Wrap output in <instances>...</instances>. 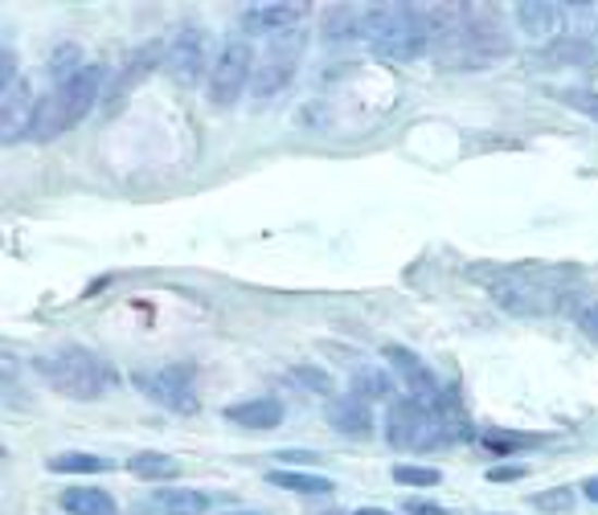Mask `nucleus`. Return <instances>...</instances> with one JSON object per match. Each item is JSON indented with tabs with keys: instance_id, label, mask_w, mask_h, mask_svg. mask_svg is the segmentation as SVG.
<instances>
[{
	"instance_id": "2eb2a0df",
	"label": "nucleus",
	"mask_w": 598,
	"mask_h": 515,
	"mask_svg": "<svg viewBox=\"0 0 598 515\" xmlns=\"http://www.w3.org/2000/svg\"><path fill=\"white\" fill-rule=\"evenodd\" d=\"M328 426L344 438H369L374 433V405L349 393V397L328 405Z\"/></svg>"
},
{
	"instance_id": "7c9ffc66",
	"label": "nucleus",
	"mask_w": 598,
	"mask_h": 515,
	"mask_svg": "<svg viewBox=\"0 0 598 515\" xmlns=\"http://www.w3.org/2000/svg\"><path fill=\"white\" fill-rule=\"evenodd\" d=\"M516 479H525L521 466H492V470H488V482H516Z\"/></svg>"
},
{
	"instance_id": "1a4fd4ad",
	"label": "nucleus",
	"mask_w": 598,
	"mask_h": 515,
	"mask_svg": "<svg viewBox=\"0 0 598 515\" xmlns=\"http://www.w3.org/2000/svg\"><path fill=\"white\" fill-rule=\"evenodd\" d=\"M164 70L172 74V83L181 86H197L202 83V74H206V62H209V34L206 29H197V25H185V29H176L169 46H164Z\"/></svg>"
},
{
	"instance_id": "423d86ee",
	"label": "nucleus",
	"mask_w": 598,
	"mask_h": 515,
	"mask_svg": "<svg viewBox=\"0 0 598 515\" xmlns=\"http://www.w3.org/2000/svg\"><path fill=\"white\" fill-rule=\"evenodd\" d=\"M304 50H308L304 29H291V34L267 41V50L258 53L255 62V83H251V99H255L258 107H267V102L279 99V95L288 90L300 62H304Z\"/></svg>"
},
{
	"instance_id": "ddd939ff",
	"label": "nucleus",
	"mask_w": 598,
	"mask_h": 515,
	"mask_svg": "<svg viewBox=\"0 0 598 515\" xmlns=\"http://www.w3.org/2000/svg\"><path fill=\"white\" fill-rule=\"evenodd\" d=\"M496 303L513 316H549L558 311V295L546 283H525V279H504L500 286H492Z\"/></svg>"
},
{
	"instance_id": "6e6552de",
	"label": "nucleus",
	"mask_w": 598,
	"mask_h": 515,
	"mask_svg": "<svg viewBox=\"0 0 598 515\" xmlns=\"http://www.w3.org/2000/svg\"><path fill=\"white\" fill-rule=\"evenodd\" d=\"M136 389L148 401H156L160 409L181 417H193L202 409V397H197V384H193V372L181 365H164V368H148V372H136L132 377Z\"/></svg>"
},
{
	"instance_id": "dca6fc26",
	"label": "nucleus",
	"mask_w": 598,
	"mask_h": 515,
	"mask_svg": "<svg viewBox=\"0 0 598 515\" xmlns=\"http://www.w3.org/2000/svg\"><path fill=\"white\" fill-rule=\"evenodd\" d=\"M225 421H234L242 430H274V426H283V405L274 397L234 401V405L225 409Z\"/></svg>"
},
{
	"instance_id": "f3484780",
	"label": "nucleus",
	"mask_w": 598,
	"mask_h": 515,
	"mask_svg": "<svg viewBox=\"0 0 598 515\" xmlns=\"http://www.w3.org/2000/svg\"><path fill=\"white\" fill-rule=\"evenodd\" d=\"M58 503H62V512H70V515H115L120 512L115 499L107 495V491H99V487H66V491L58 495Z\"/></svg>"
},
{
	"instance_id": "5701e85b",
	"label": "nucleus",
	"mask_w": 598,
	"mask_h": 515,
	"mask_svg": "<svg viewBox=\"0 0 598 515\" xmlns=\"http://www.w3.org/2000/svg\"><path fill=\"white\" fill-rule=\"evenodd\" d=\"M393 393V377L386 372V368H357L353 372V397L361 401H386Z\"/></svg>"
},
{
	"instance_id": "6ab92c4d",
	"label": "nucleus",
	"mask_w": 598,
	"mask_h": 515,
	"mask_svg": "<svg viewBox=\"0 0 598 515\" xmlns=\"http://www.w3.org/2000/svg\"><path fill=\"white\" fill-rule=\"evenodd\" d=\"M513 13H516V25L529 37H549L558 29V9H553L549 0H521Z\"/></svg>"
},
{
	"instance_id": "f8f14e48",
	"label": "nucleus",
	"mask_w": 598,
	"mask_h": 515,
	"mask_svg": "<svg viewBox=\"0 0 598 515\" xmlns=\"http://www.w3.org/2000/svg\"><path fill=\"white\" fill-rule=\"evenodd\" d=\"M308 17V4L304 0H274V4H251L242 13V29L246 34H267L283 37L291 29H300V21Z\"/></svg>"
},
{
	"instance_id": "393cba45",
	"label": "nucleus",
	"mask_w": 598,
	"mask_h": 515,
	"mask_svg": "<svg viewBox=\"0 0 598 515\" xmlns=\"http://www.w3.org/2000/svg\"><path fill=\"white\" fill-rule=\"evenodd\" d=\"M546 62L549 66H582V62H590V46L586 41H553L546 50Z\"/></svg>"
},
{
	"instance_id": "7ed1b4c3",
	"label": "nucleus",
	"mask_w": 598,
	"mask_h": 515,
	"mask_svg": "<svg viewBox=\"0 0 598 515\" xmlns=\"http://www.w3.org/2000/svg\"><path fill=\"white\" fill-rule=\"evenodd\" d=\"M37 372H41V381L50 384L58 397L70 401H99L115 384V368L107 365L99 352L78 348V344L37 356Z\"/></svg>"
},
{
	"instance_id": "f03ea898",
	"label": "nucleus",
	"mask_w": 598,
	"mask_h": 515,
	"mask_svg": "<svg viewBox=\"0 0 598 515\" xmlns=\"http://www.w3.org/2000/svg\"><path fill=\"white\" fill-rule=\"evenodd\" d=\"M361 37H365L369 50L381 53V58H393V62H414V58H423L430 50L427 13L418 4H398V0L365 9Z\"/></svg>"
},
{
	"instance_id": "9b49d317",
	"label": "nucleus",
	"mask_w": 598,
	"mask_h": 515,
	"mask_svg": "<svg viewBox=\"0 0 598 515\" xmlns=\"http://www.w3.org/2000/svg\"><path fill=\"white\" fill-rule=\"evenodd\" d=\"M37 107H41V99H37L29 78H17L13 86H4V95H0V119H4L0 144H4V148H9L13 139H21V135H29V127H34L37 119Z\"/></svg>"
},
{
	"instance_id": "72a5a7b5",
	"label": "nucleus",
	"mask_w": 598,
	"mask_h": 515,
	"mask_svg": "<svg viewBox=\"0 0 598 515\" xmlns=\"http://www.w3.org/2000/svg\"><path fill=\"white\" fill-rule=\"evenodd\" d=\"M353 515H393V512H381V507H361V512H353Z\"/></svg>"
},
{
	"instance_id": "bb28decb",
	"label": "nucleus",
	"mask_w": 598,
	"mask_h": 515,
	"mask_svg": "<svg viewBox=\"0 0 598 515\" xmlns=\"http://www.w3.org/2000/svg\"><path fill=\"white\" fill-rule=\"evenodd\" d=\"M553 99L565 102V107H574V111H582L586 119H595L598 123V90H590V86H570V90H553Z\"/></svg>"
},
{
	"instance_id": "c756f323",
	"label": "nucleus",
	"mask_w": 598,
	"mask_h": 515,
	"mask_svg": "<svg viewBox=\"0 0 598 515\" xmlns=\"http://www.w3.org/2000/svg\"><path fill=\"white\" fill-rule=\"evenodd\" d=\"M578 328L598 344V303H586V307H582V311H578Z\"/></svg>"
},
{
	"instance_id": "a878e982",
	"label": "nucleus",
	"mask_w": 598,
	"mask_h": 515,
	"mask_svg": "<svg viewBox=\"0 0 598 515\" xmlns=\"http://www.w3.org/2000/svg\"><path fill=\"white\" fill-rule=\"evenodd\" d=\"M546 438L537 433H504V430H488L484 433V446L496 450V454H513V450H525V446H541Z\"/></svg>"
},
{
	"instance_id": "f257e3e1",
	"label": "nucleus",
	"mask_w": 598,
	"mask_h": 515,
	"mask_svg": "<svg viewBox=\"0 0 598 515\" xmlns=\"http://www.w3.org/2000/svg\"><path fill=\"white\" fill-rule=\"evenodd\" d=\"M427 25L430 50L447 70L496 66L513 53L504 21H496L488 4H439V9H427Z\"/></svg>"
},
{
	"instance_id": "aec40b11",
	"label": "nucleus",
	"mask_w": 598,
	"mask_h": 515,
	"mask_svg": "<svg viewBox=\"0 0 598 515\" xmlns=\"http://www.w3.org/2000/svg\"><path fill=\"white\" fill-rule=\"evenodd\" d=\"M361 17L365 13H357L353 4H328L325 9V41L328 46H337V41H353V37H361Z\"/></svg>"
},
{
	"instance_id": "20e7f679",
	"label": "nucleus",
	"mask_w": 598,
	"mask_h": 515,
	"mask_svg": "<svg viewBox=\"0 0 598 515\" xmlns=\"http://www.w3.org/2000/svg\"><path fill=\"white\" fill-rule=\"evenodd\" d=\"M99 90H103V66H86V70H78L74 78L58 83L50 95L41 99V107H37L29 139L50 144L58 135H66L70 127H78V123L90 115V107L99 102Z\"/></svg>"
},
{
	"instance_id": "0eeeda50",
	"label": "nucleus",
	"mask_w": 598,
	"mask_h": 515,
	"mask_svg": "<svg viewBox=\"0 0 598 515\" xmlns=\"http://www.w3.org/2000/svg\"><path fill=\"white\" fill-rule=\"evenodd\" d=\"M255 50L246 37H230L222 50L213 53V66H209V83H206V99L213 107H234V102L251 90L255 83Z\"/></svg>"
},
{
	"instance_id": "473e14b6",
	"label": "nucleus",
	"mask_w": 598,
	"mask_h": 515,
	"mask_svg": "<svg viewBox=\"0 0 598 515\" xmlns=\"http://www.w3.org/2000/svg\"><path fill=\"white\" fill-rule=\"evenodd\" d=\"M582 495L590 499V503H598V479H586V482H582Z\"/></svg>"
},
{
	"instance_id": "2f4dec72",
	"label": "nucleus",
	"mask_w": 598,
	"mask_h": 515,
	"mask_svg": "<svg viewBox=\"0 0 598 515\" xmlns=\"http://www.w3.org/2000/svg\"><path fill=\"white\" fill-rule=\"evenodd\" d=\"M406 515H447L439 503H423V499H414V503H406Z\"/></svg>"
},
{
	"instance_id": "9d476101",
	"label": "nucleus",
	"mask_w": 598,
	"mask_h": 515,
	"mask_svg": "<svg viewBox=\"0 0 598 515\" xmlns=\"http://www.w3.org/2000/svg\"><path fill=\"white\" fill-rule=\"evenodd\" d=\"M386 365L402 377V384H406V397L423 401V405H443V384H439V377L423 365V356H418V352L402 348V344H386Z\"/></svg>"
},
{
	"instance_id": "cd10ccee",
	"label": "nucleus",
	"mask_w": 598,
	"mask_h": 515,
	"mask_svg": "<svg viewBox=\"0 0 598 515\" xmlns=\"http://www.w3.org/2000/svg\"><path fill=\"white\" fill-rule=\"evenodd\" d=\"M393 482H402V487H439L443 475L435 470V466H411V463H398L390 470Z\"/></svg>"
},
{
	"instance_id": "4be33fe9",
	"label": "nucleus",
	"mask_w": 598,
	"mask_h": 515,
	"mask_svg": "<svg viewBox=\"0 0 598 515\" xmlns=\"http://www.w3.org/2000/svg\"><path fill=\"white\" fill-rule=\"evenodd\" d=\"M53 475H103L111 470V458H99V454H83V450H62L50 458Z\"/></svg>"
},
{
	"instance_id": "39448f33",
	"label": "nucleus",
	"mask_w": 598,
	"mask_h": 515,
	"mask_svg": "<svg viewBox=\"0 0 598 515\" xmlns=\"http://www.w3.org/2000/svg\"><path fill=\"white\" fill-rule=\"evenodd\" d=\"M455 438H463V426L455 421V414H447L439 405L402 397L386 414V442L393 450H439Z\"/></svg>"
},
{
	"instance_id": "c85d7f7f",
	"label": "nucleus",
	"mask_w": 598,
	"mask_h": 515,
	"mask_svg": "<svg viewBox=\"0 0 598 515\" xmlns=\"http://www.w3.org/2000/svg\"><path fill=\"white\" fill-rule=\"evenodd\" d=\"M291 384H295V389H312V393H320V397H328V393H332L328 372H320V368H308V365L291 368Z\"/></svg>"
},
{
	"instance_id": "a211bd4d",
	"label": "nucleus",
	"mask_w": 598,
	"mask_h": 515,
	"mask_svg": "<svg viewBox=\"0 0 598 515\" xmlns=\"http://www.w3.org/2000/svg\"><path fill=\"white\" fill-rule=\"evenodd\" d=\"M127 470L144 482H160V479H176L181 475V463L172 454H160V450H139L127 458Z\"/></svg>"
},
{
	"instance_id": "4468645a",
	"label": "nucleus",
	"mask_w": 598,
	"mask_h": 515,
	"mask_svg": "<svg viewBox=\"0 0 598 515\" xmlns=\"http://www.w3.org/2000/svg\"><path fill=\"white\" fill-rule=\"evenodd\" d=\"M206 512L209 495L206 491H193V487H164L148 503L136 507V515H206Z\"/></svg>"
},
{
	"instance_id": "b1692460",
	"label": "nucleus",
	"mask_w": 598,
	"mask_h": 515,
	"mask_svg": "<svg viewBox=\"0 0 598 515\" xmlns=\"http://www.w3.org/2000/svg\"><path fill=\"white\" fill-rule=\"evenodd\" d=\"M529 503H533V512H541V515H565V512H574L578 491H574V487H549V491H537Z\"/></svg>"
},
{
	"instance_id": "412c9836",
	"label": "nucleus",
	"mask_w": 598,
	"mask_h": 515,
	"mask_svg": "<svg viewBox=\"0 0 598 515\" xmlns=\"http://www.w3.org/2000/svg\"><path fill=\"white\" fill-rule=\"evenodd\" d=\"M267 482L279 491H295V495H332V479L308 475V470H271Z\"/></svg>"
}]
</instances>
